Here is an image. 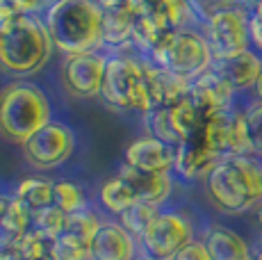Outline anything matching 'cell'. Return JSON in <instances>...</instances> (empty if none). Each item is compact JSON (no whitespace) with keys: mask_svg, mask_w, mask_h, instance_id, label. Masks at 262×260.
I'll return each instance as SVG.
<instances>
[{"mask_svg":"<svg viewBox=\"0 0 262 260\" xmlns=\"http://www.w3.org/2000/svg\"><path fill=\"white\" fill-rule=\"evenodd\" d=\"M205 39L212 48L214 59L249 51V16L244 12H239L237 7L221 9V12H216L208 18Z\"/></svg>","mask_w":262,"mask_h":260,"instance_id":"cell-8","label":"cell"},{"mask_svg":"<svg viewBox=\"0 0 262 260\" xmlns=\"http://www.w3.org/2000/svg\"><path fill=\"white\" fill-rule=\"evenodd\" d=\"M176 162V146L160 142V139L139 137L125 148V164L150 174H169Z\"/></svg>","mask_w":262,"mask_h":260,"instance_id":"cell-13","label":"cell"},{"mask_svg":"<svg viewBox=\"0 0 262 260\" xmlns=\"http://www.w3.org/2000/svg\"><path fill=\"white\" fill-rule=\"evenodd\" d=\"M219 160L221 158L210 151L208 146H203L199 139H187L176 148L173 169L185 181H199V178L210 176V171L216 167Z\"/></svg>","mask_w":262,"mask_h":260,"instance_id":"cell-17","label":"cell"},{"mask_svg":"<svg viewBox=\"0 0 262 260\" xmlns=\"http://www.w3.org/2000/svg\"><path fill=\"white\" fill-rule=\"evenodd\" d=\"M55 206L62 208L64 212H75V210L84 208V192L80 185L71 181L55 183Z\"/></svg>","mask_w":262,"mask_h":260,"instance_id":"cell-28","label":"cell"},{"mask_svg":"<svg viewBox=\"0 0 262 260\" xmlns=\"http://www.w3.org/2000/svg\"><path fill=\"white\" fill-rule=\"evenodd\" d=\"M146 119H148V133L150 137L160 139V142L169 144V146H176L178 148L183 144V137L180 133L176 130V123H173V117H171V107H153L146 112Z\"/></svg>","mask_w":262,"mask_h":260,"instance_id":"cell-22","label":"cell"},{"mask_svg":"<svg viewBox=\"0 0 262 260\" xmlns=\"http://www.w3.org/2000/svg\"><path fill=\"white\" fill-rule=\"evenodd\" d=\"M105 62L103 55L98 53H78V55H64L62 64V78L64 87L75 98H96L100 96L105 78Z\"/></svg>","mask_w":262,"mask_h":260,"instance_id":"cell-10","label":"cell"},{"mask_svg":"<svg viewBox=\"0 0 262 260\" xmlns=\"http://www.w3.org/2000/svg\"><path fill=\"white\" fill-rule=\"evenodd\" d=\"M233 92H235V89L230 87V84L226 82L219 73L210 69V71H205L203 76L191 80L189 101L201 110V114H203V117H210V114L230 110V103H233Z\"/></svg>","mask_w":262,"mask_h":260,"instance_id":"cell-12","label":"cell"},{"mask_svg":"<svg viewBox=\"0 0 262 260\" xmlns=\"http://www.w3.org/2000/svg\"><path fill=\"white\" fill-rule=\"evenodd\" d=\"M262 69V59L253 51H242L228 57H216L212 62V71H216L233 89L255 87Z\"/></svg>","mask_w":262,"mask_h":260,"instance_id":"cell-16","label":"cell"},{"mask_svg":"<svg viewBox=\"0 0 262 260\" xmlns=\"http://www.w3.org/2000/svg\"><path fill=\"white\" fill-rule=\"evenodd\" d=\"M98 197H100L103 208L110 210V212H114V214H123L130 206L137 203V197H135L133 187H130L121 176H114V178H110V181H105Z\"/></svg>","mask_w":262,"mask_h":260,"instance_id":"cell-21","label":"cell"},{"mask_svg":"<svg viewBox=\"0 0 262 260\" xmlns=\"http://www.w3.org/2000/svg\"><path fill=\"white\" fill-rule=\"evenodd\" d=\"M43 26L64 55L96 53L105 44L103 9L96 0H55L46 7Z\"/></svg>","mask_w":262,"mask_h":260,"instance_id":"cell-1","label":"cell"},{"mask_svg":"<svg viewBox=\"0 0 262 260\" xmlns=\"http://www.w3.org/2000/svg\"><path fill=\"white\" fill-rule=\"evenodd\" d=\"M119 176L133 187L137 201L150 203V206H158V208L160 203L167 201L171 189H173V181H171L169 174H150V171L130 167V164H123L119 169Z\"/></svg>","mask_w":262,"mask_h":260,"instance_id":"cell-15","label":"cell"},{"mask_svg":"<svg viewBox=\"0 0 262 260\" xmlns=\"http://www.w3.org/2000/svg\"><path fill=\"white\" fill-rule=\"evenodd\" d=\"M255 260H262V249L258 251V256H255Z\"/></svg>","mask_w":262,"mask_h":260,"instance_id":"cell-37","label":"cell"},{"mask_svg":"<svg viewBox=\"0 0 262 260\" xmlns=\"http://www.w3.org/2000/svg\"><path fill=\"white\" fill-rule=\"evenodd\" d=\"M53 260H92V249L89 244L62 233L53 244Z\"/></svg>","mask_w":262,"mask_h":260,"instance_id":"cell-27","label":"cell"},{"mask_svg":"<svg viewBox=\"0 0 262 260\" xmlns=\"http://www.w3.org/2000/svg\"><path fill=\"white\" fill-rule=\"evenodd\" d=\"M244 123H246V137H249L251 153L262 156V101L246 107Z\"/></svg>","mask_w":262,"mask_h":260,"instance_id":"cell-29","label":"cell"},{"mask_svg":"<svg viewBox=\"0 0 262 260\" xmlns=\"http://www.w3.org/2000/svg\"><path fill=\"white\" fill-rule=\"evenodd\" d=\"M160 214V208L158 206H150V203H144V201H137L135 206H130L125 210L121 217V224L125 226V231H130L137 240L144 237V233L150 228V224L155 222V217Z\"/></svg>","mask_w":262,"mask_h":260,"instance_id":"cell-23","label":"cell"},{"mask_svg":"<svg viewBox=\"0 0 262 260\" xmlns=\"http://www.w3.org/2000/svg\"><path fill=\"white\" fill-rule=\"evenodd\" d=\"M258 219H260V226H262V208H260V214H258Z\"/></svg>","mask_w":262,"mask_h":260,"instance_id":"cell-38","label":"cell"},{"mask_svg":"<svg viewBox=\"0 0 262 260\" xmlns=\"http://www.w3.org/2000/svg\"><path fill=\"white\" fill-rule=\"evenodd\" d=\"M205 187L221 212H246L262 199V167L249 156L221 158L205 178Z\"/></svg>","mask_w":262,"mask_h":260,"instance_id":"cell-2","label":"cell"},{"mask_svg":"<svg viewBox=\"0 0 262 260\" xmlns=\"http://www.w3.org/2000/svg\"><path fill=\"white\" fill-rule=\"evenodd\" d=\"M53 244H55V240L37 233L32 228V231L25 233L14 247H16V251L21 253L25 260H53Z\"/></svg>","mask_w":262,"mask_h":260,"instance_id":"cell-25","label":"cell"},{"mask_svg":"<svg viewBox=\"0 0 262 260\" xmlns=\"http://www.w3.org/2000/svg\"><path fill=\"white\" fill-rule=\"evenodd\" d=\"M64 226H67V212L62 208L48 206V208L39 210V212H34L32 228L50 240H57L64 233Z\"/></svg>","mask_w":262,"mask_h":260,"instance_id":"cell-26","label":"cell"},{"mask_svg":"<svg viewBox=\"0 0 262 260\" xmlns=\"http://www.w3.org/2000/svg\"><path fill=\"white\" fill-rule=\"evenodd\" d=\"M53 48L43 21L34 14H21L0 34V67L12 76H32L46 67Z\"/></svg>","mask_w":262,"mask_h":260,"instance_id":"cell-3","label":"cell"},{"mask_svg":"<svg viewBox=\"0 0 262 260\" xmlns=\"http://www.w3.org/2000/svg\"><path fill=\"white\" fill-rule=\"evenodd\" d=\"M12 199L34 214L48 206H55V185L41 178H28L16 187Z\"/></svg>","mask_w":262,"mask_h":260,"instance_id":"cell-20","label":"cell"},{"mask_svg":"<svg viewBox=\"0 0 262 260\" xmlns=\"http://www.w3.org/2000/svg\"><path fill=\"white\" fill-rule=\"evenodd\" d=\"M153 64L167 69L185 80H196L212 69L214 55L208 39L191 30H173L158 44L153 53Z\"/></svg>","mask_w":262,"mask_h":260,"instance_id":"cell-5","label":"cell"},{"mask_svg":"<svg viewBox=\"0 0 262 260\" xmlns=\"http://www.w3.org/2000/svg\"><path fill=\"white\" fill-rule=\"evenodd\" d=\"M73 148H75L73 130L55 121H48L46 126L39 128L23 144L25 158L37 169H55L59 164H64L73 156Z\"/></svg>","mask_w":262,"mask_h":260,"instance_id":"cell-7","label":"cell"},{"mask_svg":"<svg viewBox=\"0 0 262 260\" xmlns=\"http://www.w3.org/2000/svg\"><path fill=\"white\" fill-rule=\"evenodd\" d=\"M100 96L110 105L121 110H139L144 114L148 110H153L148 96L144 62H137V59L130 57L107 59Z\"/></svg>","mask_w":262,"mask_h":260,"instance_id":"cell-6","label":"cell"},{"mask_svg":"<svg viewBox=\"0 0 262 260\" xmlns=\"http://www.w3.org/2000/svg\"><path fill=\"white\" fill-rule=\"evenodd\" d=\"M0 260H25V258L16 251V247H9L5 251H0Z\"/></svg>","mask_w":262,"mask_h":260,"instance_id":"cell-33","label":"cell"},{"mask_svg":"<svg viewBox=\"0 0 262 260\" xmlns=\"http://www.w3.org/2000/svg\"><path fill=\"white\" fill-rule=\"evenodd\" d=\"M50 121L46 94L32 82H9L0 89V135L23 144Z\"/></svg>","mask_w":262,"mask_h":260,"instance_id":"cell-4","label":"cell"},{"mask_svg":"<svg viewBox=\"0 0 262 260\" xmlns=\"http://www.w3.org/2000/svg\"><path fill=\"white\" fill-rule=\"evenodd\" d=\"M255 92H258V98L262 101V69H260V76H258V82H255Z\"/></svg>","mask_w":262,"mask_h":260,"instance_id":"cell-35","label":"cell"},{"mask_svg":"<svg viewBox=\"0 0 262 260\" xmlns=\"http://www.w3.org/2000/svg\"><path fill=\"white\" fill-rule=\"evenodd\" d=\"M212 260H253L249 244L226 226H212L203 240Z\"/></svg>","mask_w":262,"mask_h":260,"instance_id":"cell-18","label":"cell"},{"mask_svg":"<svg viewBox=\"0 0 262 260\" xmlns=\"http://www.w3.org/2000/svg\"><path fill=\"white\" fill-rule=\"evenodd\" d=\"M135 16H137V3L133 7L107 9L103 12V39L107 46H123L133 41Z\"/></svg>","mask_w":262,"mask_h":260,"instance_id":"cell-19","label":"cell"},{"mask_svg":"<svg viewBox=\"0 0 262 260\" xmlns=\"http://www.w3.org/2000/svg\"><path fill=\"white\" fill-rule=\"evenodd\" d=\"M16 16H21V12L14 7L12 0H0V34L16 21Z\"/></svg>","mask_w":262,"mask_h":260,"instance_id":"cell-31","label":"cell"},{"mask_svg":"<svg viewBox=\"0 0 262 260\" xmlns=\"http://www.w3.org/2000/svg\"><path fill=\"white\" fill-rule=\"evenodd\" d=\"M100 224H103V222L96 217L92 210L80 208V210H75V212L67 214L64 235H69V237H75V240H80V242L89 244V242H92V237H94V233L98 231Z\"/></svg>","mask_w":262,"mask_h":260,"instance_id":"cell-24","label":"cell"},{"mask_svg":"<svg viewBox=\"0 0 262 260\" xmlns=\"http://www.w3.org/2000/svg\"><path fill=\"white\" fill-rule=\"evenodd\" d=\"M191 224L178 212H160L150 228L139 242L144 244L146 256L158 260H171L183 247L191 242Z\"/></svg>","mask_w":262,"mask_h":260,"instance_id":"cell-9","label":"cell"},{"mask_svg":"<svg viewBox=\"0 0 262 260\" xmlns=\"http://www.w3.org/2000/svg\"><path fill=\"white\" fill-rule=\"evenodd\" d=\"M92 260H135L137 256V242L135 235L125 231L123 224L103 222L94 233L92 242Z\"/></svg>","mask_w":262,"mask_h":260,"instance_id":"cell-11","label":"cell"},{"mask_svg":"<svg viewBox=\"0 0 262 260\" xmlns=\"http://www.w3.org/2000/svg\"><path fill=\"white\" fill-rule=\"evenodd\" d=\"M203 3H210V5H219L221 9H226V7H233V3H235V0H203Z\"/></svg>","mask_w":262,"mask_h":260,"instance_id":"cell-34","label":"cell"},{"mask_svg":"<svg viewBox=\"0 0 262 260\" xmlns=\"http://www.w3.org/2000/svg\"><path fill=\"white\" fill-rule=\"evenodd\" d=\"M146 82H148V96L153 107H171L178 101L189 96L191 82L158 64H144Z\"/></svg>","mask_w":262,"mask_h":260,"instance_id":"cell-14","label":"cell"},{"mask_svg":"<svg viewBox=\"0 0 262 260\" xmlns=\"http://www.w3.org/2000/svg\"><path fill=\"white\" fill-rule=\"evenodd\" d=\"M171 260H212L208 253V249H205L203 242H196V240H191L187 247H183L178 253H176Z\"/></svg>","mask_w":262,"mask_h":260,"instance_id":"cell-30","label":"cell"},{"mask_svg":"<svg viewBox=\"0 0 262 260\" xmlns=\"http://www.w3.org/2000/svg\"><path fill=\"white\" fill-rule=\"evenodd\" d=\"M135 260H158V258H153V256H142V258H135Z\"/></svg>","mask_w":262,"mask_h":260,"instance_id":"cell-36","label":"cell"},{"mask_svg":"<svg viewBox=\"0 0 262 260\" xmlns=\"http://www.w3.org/2000/svg\"><path fill=\"white\" fill-rule=\"evenodd\" d=\"M96 3L100 5V9L103 12H107V9H121V7H133L137 0H96Z\"/></svg>","mask_w":262,"mask_h":260,"instance_id":"cell-32","label":"cell"}]
</instances>
